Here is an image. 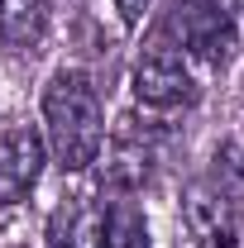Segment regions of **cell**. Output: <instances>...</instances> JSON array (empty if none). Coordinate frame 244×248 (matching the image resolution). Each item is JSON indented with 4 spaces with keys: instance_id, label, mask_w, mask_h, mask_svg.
<instances>
[{
    "instance_id": "cell-6",
    "label": "cell",
    "mask_w": 244,
    "mask_h": 248,
    "mask_svg": "<svg viewBox=\"0 0 244 248\" xmlns=\"http://www.w3.org/2000/svg\"><path fill=\"white\" fill-rule=\"evenodd\" d=\"M101 248H153V234H149V215L120 196L101 210Z\"/></svg>"
},
{
    "instance_id": "cell-8",
    "label": "cell",
    "mask_w": 244,
    "mask_h": 248,
    "mask_svg": "<svg viewBox=\"0 0 244 248\" xmlns=\"http://www.w3.org/2000/svg\"><path fill=\"white\" fill-rule=\"evenodd\" d=\"M149 5H153V0H115V10H120V19L129 24V29H134V24L149 15Z\"/></svg>"
},
{
    "instance_id": "cell-4",
    "label": "cell",
    "mask_w": 244,
    "mask_h": 248,
    "mask_svg": "<svg viewBox=\"0 0 244 248\" xmlns=\"http://www.w3.org/2000/svg\"><path fill=\"white\" fill-rule=\"evenodd\" d=\"M48 162V143L43 129L34 124H15L0 134V205H19L29 196Z\"/></svg>"
},
{
    "instance_id": "cell-2",
    "label": "cell",
    "mask_w": 244,
    "mask_h": 248,
    "mask_svg": "<svg viewBox=\"0 0 244 248\" xmlns=\"http://www.w3.org/2000/svg\"><path fill=\"white\" fill-rule=\"evenodd\" d=\"M158 33L173 38L187 58L206 62V67H225L235 58V43H240L235 10L225 0H173V15Z\"/></svg>"
},
{
    "instance_id": "cell-7",
    "label": "cell",
    "mask_w": 244,
    "mask_h": 248,
    "mask_svg": "<svg viewBox=\"0 0 244 248\" xmlns=\"http://www.w3.org/2000/svg\"><path fill=\"white\" fill-rule=\"evenodd\" d=\"M101 182L110 186V191H134V186H144L149 182V148L124 134L120 143L110 148L105 167H101Z\"/></svg>"
},
{
    "instance_id": "cell-5",
    "label": "cell",
    "mask_w": 244,
    "mask_h": 248,
    "mask_svg": "<svg viewBox=\"0 0 244 248\" xmlns=\"http://www.w3.org/2000/svg\"><path fill=\"white\" fill-rule=\"evenodd\" d=\"M48 33V0H0V38L19 53H34Z\"/></svg>"
},
{
    "instance_id": "cell-1",
    "label": "cell",
    "mask_w": 244,
    "mask_h": 248,
    "mask_svg": "<svg viewBox=\"0 0 244 248\" xmlns=\"http://www.w3.org/2000/svg\"><path fill=\"white\" fill-rule=\"evenodd\" d=\"M105 139V115H101V91L87 72L62 67L43 86V143L58 157L62 172H87L101 157Z\"/></svg>"
},
{
    "instance_id": "cell-3",
    "label": "cell",
    "mask_w": 244,
    "mask_h": 248,
    "mask_svg": "<svg viewBox=\"0 0 244 248\" xmlns=\"http://www.w3.org/2000/svg\"><path fill=\"white\" fill-rule=\"evenodd\" d=\"M129 86H134V100L149 110H182V105H196V95H201L192 67H187V53L163 33H153L149 48L139 53Z\"/></svg>"
}]
</instances>
